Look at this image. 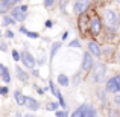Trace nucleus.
I'll use <instances>...</instances> for the list:
<instances>
[{
	"label": "nucleus",
	"instance_id": "21",
	"mask_svg": "<svg viewBox=\"0 0 120 117\" xmlns=\"http://www.w3.org/2000/svg\"><path fill=\"white\" fill-rule=\"evenodd\" d=\"M2 78L5 79V82H9V81H11V76H9V72H8V70H5V72H3V75H2Z\"/></svg>",
	"mask_w": 120,
	"mask_h": 117
},
{
	"label": "nucleus",
	"instance_id": "28",
	"mask_svg": "<svg viewBox=\"0 0 120 117\" xmlns=\"http://www.w3.org/2000/svg\"><path fill=\"white\" fill-rule=\"evenodd\" d=\"M8 2H9V5H15V3H18V2H20V0H8Z\"/></svg>",
	"mask_w": 120,
	"mask_h": 117
},
{
	"label": "nucleus",
	"instance_id": "15",
	"mask_svg": "<svg viewBox=\"0 0 120 117\" xmlns=\"http://www.w3.org/2000/svg\"><path fill=\"white\" fill-rule=\"evenodd\" d=\"M58 82H59V85L67 87V85H68V78L65 76V75H59V76H58Z\"/></svg>",
	"mask_w": 120,
	"mask_h": 117
},
{
	"label": "nucleus",
	"instance_id": "34",
	"mask_svg": "<svg viewBox=\"0 0 120 117\" xmlns=\"http://www.w3.org/2000/svg\"><path fill=\"white\" fill-rule=\"evenodd\" d=\"M117 2H119V3H120V0H117Z\"/></svg>",
	"mask_w": 120,
	"mask_h": 117
},
{
	"label": "nucleus",
	"instance_id": "17",
	"mask_svg": "<svg viewBox=\"0 0 120 117\" xmlns=\"http://www.w3.org/2000/svg\"><path fill=\"white\" fill-rule=\"evenodd\" d=\"M14 20H15L14 17L5 15V17H3V24H5V26H9V24H12V23H14Z\"/></svg>",
	"mask_w": 120,
	"mask_h": 117
},
{
	"label": "nucleus",
	"instance_id": "19",
	"mask_svg": "<svg viewBox=\"0 0 120 117\" xmlns=\"http://www.w3.org/2000/svg\"><path fill=\"white\" fill-rule=\"evenodd\" d=\"M56 108H59L58 103H53V102H49V103H47V109H50V111H55Z\"/></svg>",
	"mask_w": 120,
	"mask_h": 117
},
{
	"label": "nucleus",
	"instance_id": "8",
	"mask_svg": "<svg viewBox=\"0 0 120 117\" xmlns=\"http://www.w3.org/2000/svg\"><path fill=\"white\" fill-rule=\"evenodd\" d=\"M82 68L84 72H90L93 68V58H91L90 53H85L84 55V61H82Z\"/></svg>",
	"mask_w": 120,
	"mask_h": 117
},
{
	"label": "nucleus",
	"instance_id": "26",
	"mask_svg": "<svg viewBox=\"0 0 120 117\" xmlns=\"http://www.w3.org/2000/svg\"><path fill=\"white\" fill-rule=\"evenodd\" d=\"M70 47H79V41H71Z\"/></svg>",
	"mask_w": 120,
	"mask_h": 117
},
{
	"label": "nucleus",
	"instance_id": "14",
	"mask_svg": "<svg viewBox=\"0 0 120 117\" xmlns=\"http://www.w3.org/2000/svg\"><path fill=\"white\" fill-rule=\"evenodd\" d=\"M20 32H23V34H26V35L27 37H29V38H38V34H37V32H29V30H27L26 29V27H23V26H21L20 27Z\"/></svg>",
	"mask_w": 120,
	"mask_h": 117
},
{
	"label": "nucleus",
	"instance_id": "29",
	"mask_svg": "<svg viewBox=\"0 0 120 117\" xmlns=\"http://www.w3.org/2000/svg\"><path fill=\"white\" fill-rule=\"evenodd\" d=\"M6 37H8V38H12V37H14V34H12L11 30H8V32H6Z\"/></svg>",
	"mask_w": 120,
	"mask_h": 117
},
{
	"label": "nucleus",
	"instance_id": "30",
	"mask_svg": "<svg viewBox=\"0 0 120 117\" xmlns=\"http://www.w3.org/2000/svg\"><path fill=\"white\" fill-rule=\"evenodd\" d=\"M114 102L117 103V105L120 106V96H116V99H114Z\"/></svg>",
	"mask_w": 120,
	"mask_h": 117
},
{
	"label": "nucleus",
	"instance_id": "31",
	"mask_svg": "<svg viewBox=\"0 0 120 117\" xmlns=\"http://www.w3.org/2000/svg\"><path fill=\"white\" fill-rule=\"evenodd\" d=\"M5 70H6V68H5V67H3V65H2V64H0V76H2V75H3V72H5Z\"/></svg>",
	"mask_w": 120,
	"mask_h": 117
},
{
	"label": "nucleus",
	"instance_id": "9",
	"mask_svg": "<svg viewBox=\"0 0 120 117\" xmlns=\"http://www.w3.org/2000/svg\"><path fill=\"white\" fill-rule=\"evenodd\" d=\"M88 49H90V52L93 53L94 56H100V47L97 43H94V41H90L88 43Z\"/></svg>",
	"mask_w": 120,
	"mask_h": 117
},
{
	"label": "nucleus",
	"instance_id": "1",
	"mask_svg": "<svg viewBox=\"0 0 120 117\" xmlns=\"http://www.w3.org/2000/svg\"><path fill=\"white\" fill-rule=\"evenodd\" d=\"M105 23L109 29H116L117 27V15L112 9H106L105 11Z\"/></svg>",
	"mask_w": 120,
	"mask_h": 117
},
{
	"label": "nucleus",
	"instance_id": "10",
	"mask_svg": "<svg viewBox=\"0 0 120 117\" xmlns=\"http://www.w3.org/2000/svg\"><path fill=\"white\" fill-rule=\"evenodd\" d=\"M24 105H26L29 109H32V111H37V109H38V102H37L35 99H32V97H26Z\"/></svg>",
	"mask_w": 120,
	"mask_h": 117
},
{
	"label": "nucleus",
	"instance_id": "20",
	"mask_svg": "<svg viewBox=\"0 0 120 117\" xmlns=\"http://www.w3.org/2000/svg\"><path fill=\"white\" fill-rule=\"evenodd\" d=\"M73 116L75 117H82V116H84V106H81L79 109H76V111L73 113Z\"/></svg>",
	"mask_w": 120,
	"mask_h": 117
},
{
	"label": "nucleus",
	"instance_id": "13",
	"mask_svg": "<svg viewBox=\"0 0 120 117\" xmlns=\"http://www.w3.org/2000/svg\"><path fill=\"white\" fill-rule=\"evenodd\" d=\"M15 100H17V103H18V105H21V106H23V105H24V102H26V97H24L23 94L20 93V91H15Z\"/></svg>",
	"mask_w": 120,
	"mask_h": 117
},
{
	"label": "nucleus",
	"instance_id": "2",
	"mask_svg": "<svg viewBox=\"0 0 120 117\" xmlns=\"http://www.w3.org/2000/svg\"><path fill=\"white\" fill-rule=\"evenodd\" d=\"M105 73H106V65L105 64H96V67L93 68V79L96 82L103 81Z\"/></svg>",
	"mask_w": 120,
	"mask_h": 117
},
{
	"label": "nucleus",
	"instance_id": "23",
	"mask_svg": "<svg viewBox=\"0 0 120 117\" xmlns=\"http://www.w3.org/2000/svg\"><path fill=\"white\" fill-rule=\"evenodd\" d=\"M12 56H14V59H15V61H20V55H18V52H17V50H12Z\"/></svg>",
	"mask_w": 120,
	"mask_h": 117
},
{
	"label": "nucleus",
	"instance_id": "25",
	"mask_svg": "<svg viewBox=\"0 0 120 117\" xmlns=\"http://www.w3.org/2000/svg\"><path fill=\"white\" fill-rule=\"evenodd\" d=\"M56 116L58 117H64V116H67V113L65 111H56Z\"/></svg>",
	"mask_w": 120,
	"mask_h": 117
},
{
	"label": "nucleus",
	"instance_id": "5",
	"mask_svg": "<svg viewBox=\"0 0 120 117\" xmlns=\"http://www.w3.org/2000/svg\"><path fill=\"white\" fill-rule=\"evenodd\" d=\"M20 59L23 61V64L26 65V67H29V68H32L34 65H35V59H34V56L30 55L29 52H21Z\"/></svg>",
	"mask_w": 120,
	"mask_h": 117
},
{
	"label": "nucleus",
	"instance_id": "33",
	"mask_svg": "<svg viewBox=\"0 0 120 117\" xmlns=\"http://www.w3.org/2000/svg\"><path fill=\"white\" fill-rule=\"evenodd\" d=\"M119 62H120V53H119Z\"/></svg>",
	"mask_w": 120,
	"mask_h": 117
},
{
	"label": "nucleus",
	"instance_id": "12",
	"mask_svg": "<svg viewBox=\"0 0 120 117\" xmlns=\"http://www.w3.org/2000/svg\"><path fill=\"white\" fill-rule=\"evenodd\" d=\"M88 116H96V109L88 105H84V117H88Z\"/></svg>",
	"mask_w": 120,
	"mask_h": 117
},
{
	"label": "nucleus",
	"instance_id": "32",
	"mask_svg": "<svg viewBox=\"0 0 120 117\" xmlns=\"http://www.w3.org/2000/svg\"><path fill=\"white\" fill-rule=\"evenodd\" d=\"M0 50H3V52L6 50V46H5V44H0Z\"/></svg>",
	"mask_w": 120,
	"mask_h": 117
},
{
	"label": "nucleus",
	"instance_id": "11",
	"mask_svg": "<svg viewBox=\"0 0 120 117\" xmlns=\"http://www.w3.org/2000/svg\"><path fill=\"white\" fill-rule=\"evenodd\" d=\"M11 5H9L8 0H0V14H5L6 11H9Z\"/></svg>",
	"mask_w": 120,
	"mask_h": 117
},
{
	"label": "nucleus",
	"instance_id": "22",
	"mask_svg": "<svg viewBox=\"0 0 120 117\" xmlns=\"http://www.w3.org/2000/svg\"><path fill=\"white\" fill-rule=\"evenodd\" d=\"M50 90H52V93L55 94V96L58 94V90H56V87H55V84H53V82H50Z\"/></svg>",
	"mask_w": 120,
	"mask_h": 117
},
{
	"label": "nucleus",
	"instance_id": "27",
	"mask_svg": "<svg viewBox=\"0 0 120 117\" xmlns=\"http://www.w3.org/2000/svg\"><path fill=\"white\" fill-rule=\"evenodd\" d=\"M0 93H2V94H6V93H8V88H6V87H2V88H0Z\"/></svg>",
	"mask_w": 120,
	"mask_h": 117
},
{
	"label": "nucleus",
	"instance_id": "6",
	"mask_svg": "<svg viewBox=\"0 0 120 117\" xmlns=\"http://www.w3.org/2000/svg\"><path fill=\"white\" fill-rule=\"evenodd\" d=\"M88 5H90V0H76V2H75L73 9H75L76 14H82L84 11H87Z\"/></svg>",
	"mask_w": 120,
	"mask_h": 117
},
{
	"label": "nucleus",
	"instance_id": "24",
	"mask_svg": "<svg viewBox=\"0 0 120 117\" xmlns=\"http://www.w3.org/2000/svg\"><path fill=\"white\" fill-rule=\"evenodd\" d=\"M53 2H55V0H44V6H47V8H50V6L53 5Z\"/></svg>",
	"mask_w": 120,
	"mask_h": 117
},
{
	"label": "nucleus",
	"instance_id": "7",
	"mask_svg": "<svg viewBox=\"0 0 120 117\" xmlns=\"http://www.w3.org/2000/svg\"><path fill=\"white\" fill-rule=\"evenodd\" d=\"M90 30L93 35H97V34L100 32V20L97 17H93L90 21Z\"/></svg>",
	"mask_w": 120,
	"mask_h": 117
},
{
	"label": "nucleus",
	"instance_id": "4",
	"mask_svg": "<svg viewBox=\"0 0 120 117\" xmlns=\"http://www.w3.org/2000/svg\"><path fill=\"white\" fill-rule=\"evenodd\" d=\"M26 11H27V6H18V8H14L11 11L12 17L18 21H23L26 18Z\"/></svg>",
	"mask_w": 120,
	"mask_h": 117
},
{
	"label": "nucleus",
	"instance_id": "3",
	"mask_svg": "<svg viewBox=\"0 0 120 117\" xmlns=\"http://www.w3.org/2000/svg\"><path fill=\"white\" fill-rule=\"evenodd\" d=\"M106 90L111 91V93H117V91H120V75L109 79L108 84H106Z\"/></svg>",
	"mask_w": 120,
	"mask_h": 117
},
{
	"label": "nucleus",
	"instance_id": "16",
	"mask_svg": "<svg viewBox=\"0 0 120 117\" xmlns=\"http://www.w3.org/2000/svg\"><path fill=\"white\" fill-rule=\"evenodd\" d=\"M17 75H18V78H20V81H24V82L27 81V75L24 73V72L21 70L20 67H17Z\"/></svg>",
	"mask_w": 120,
	"mask_h": 117
},
{
	"label": "nucleus",
	"instance_id": "18",
	"mask_svg": "<svg viewBox=\"0 0 120 117\" xmlns=\"http://www.w3.org/2000/svg\"><path fill=\"white\" fill-rule=\"evenodd\" d=\"M59 46H61L59 43H55V44L52 46V52H50V58H53V56H55V53H56V50H58V47H59Z\"/></svg>",
	"mask_w": 120,
	"mask_h": 117
}]
</instances>
